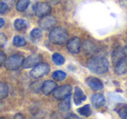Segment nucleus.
<instances>
[{
    "instance_id": "f257e3e1",
    "label": "nucleus",
    "mask_w": 127,
    "mask_h": 119,
    "mask_svg": "<svg viewBox=\"0 0 127 119\" xmlns=\"http://www.w3.org/2000/svg\"><path fill=\"white\" fill-rule=\"evenodd\" d=\"M86 65L91 71L96 74H104L109 70V62L104 57H93L88 60Z\"/></svg>"
},
{
    "instance_id": "f03ea898",
    "label": "nucleus",
    "mask_w": 127,
    "mask_h": 119,
    "mask_svg": "<svg viewBox=\"0 0 127 119\" xmlns=\"http://www.w3.org/2000/svg\"><path fill=\"white\" fill-rule=\"evenodd\" d=\"M69 34L66 29L63 27H54L49 34V40L54 44H64L67 43Z\"/></svg>"
},
{
    "instance_id": "7ed1b4c3",
    "label": "nucleus",
    "mask_w": 127,
    "mask_h": 119,
    "mask_svg": "<svg viewBox=\"0 0 127 119\" xmlns=\"http://www.w3.org/2000/svg\"><path fill=\"white\" fill-rule=\"evenodd\" d=\"M24 61H25V58L23 55L13 54L8 58H6L4 62V67L8 70H16L23 65Z\"/></svg>"
},
{
    "instance_id": "20e7f679",
    "label": "nucleus",
    "mask_w": 127,
    "mask_h": 119,
    "mask_svg": "<svg viewBox=\"0 0 127 119\" xmlns=\"http://www.w3.org/2000/svg\"><path fill=\"white\" fill-rule=\"evenodd\" d=\"M50 70H51V68H50V65L48 63H40L37 65H36L35 67H33V69L31 70L30 75L33 78L37 79L47 75L50 72Z\"/></svg>"
},
{
    "instance_id": "39448f33",
    "label": "nucleus",
    "mask_w": 127,
    "mask_h": 119,
    "mask_svg": "<svg viewBox=\"0 0 127 119\" xmlns=\"http://www.w3.org/2000/svg\"><path fill=\"white\" fill-rule=\"evenodd\" d=\"M71 91H72V87L69 84H64L60 87H58L54 91H53V96L56 99L63 100L66 97L71 96Z\"/></svg>"
},
{
    "instance_id": "423d86ee",
    "label": "nucleus",
    "mask_w": 127,
    "mask_h": 119,
    "mask_svg": "<svg viewBox=\"0 0 127 119\" xmlns=\"http://www.w3.org/2000/svg\"><path fill=\"white\" fill-rule=\"evenodd\" d=\"M51 11V7L49 3L45 2H37L34 5V12L35 15L38 18H43L44 16L50 15Z\"/></svg>"
},
{
    "instance_id": "0eeeda50",
    "label": "nucleus",
    "mask_w": 127,
    "mask_h": 119,
    "mask_svg": "<svg viewBox=\"0 0 127 119\" xmlns=\"http://www.w3.org/2000/svg\"><path fill=\"white\" fill-rule=\"evenodd\" d=\"M56 25H57L56 18L53 16H51V15H47V16L40 18V19L38 21L39 27L44 30H52L54 27H56Z\"/></svg>"
},
{
    "instance_id": "6e6552de",
    "label": "nucleus",
    "mask_w": 127,
    "mask_h": 119,
    "mask_svg": "<svg viewBox=\"0 0 127 119\" xmlns=\"http://www.w3.org/2000/svg\"><path fill=\"white\" fill-rule=\"evenodd\" d=\"M43 58L41 55L39 54H32L25 59L23 63V68L24 69H29V68H33L36 65L41 63Z\"/></svg>"
},
{
    "instance_id": "1a4fd4ad",
    "label": "nucleus",
    "mask_w": 127,
    "mask_h": 119,
    "mask_svg": "<svg viewBox=\"0 0 127 119\" xmlns=\"http://www.w3.org/2000/svg\"><path fill=\"white\" fill-rule=\"evenodd\" d=\"M66 48L71 54H78L81 49V41L78 37H74L67 41Z\"/></svg>"
},
{
    "instance_id": "9d476101",
    "label": "nucleus",
    "mask_w": 127,
    "mask_h": 119,
    "mask_svg": "<svg viewBox=\"0 0 127 119\" xmlns=\"http://www.w3.org/2000/svg\"><path fill=\"white\" fill-rule=\"evenodd\" d=\"M127 57V54L125 52V49L122 47H117L113 50L112 54H111V61H112V64L116 65L118 63H119L122 59L125 58Z\"/></svg>"
},
{
    "instance_id": "9b49d317",
    "label": "nucleus",
    "mask_w": 127,
    "mask_h": 119,
    "mask_svg": "<svg viewBox=\"0 0 127 119\" xmlns=\"http://www.w3.org/2000/svg\"><path fill=\"white\" fill-rule=\"evenodd\" d=\"M58 87V84H57V83L53 82V81H51V80H46L42 84L41 91H42L43 94L45 95V96H49V95L51 94Z\"/></svg>"
},
{
    "instance_id": "f8f14e48",
    "label": "nucleus",
    "mask_w": 127,
    "mask_h": 119,
    "mask_svg": "<svg viewBox=\"0 0 127 119\" xmlns=\"http://www.w3.org/2000/svg\"><path fill=\"white\" fill-rule=\"evenodd\" d=\"M86 84H88V86L93 90H101L104 88V84L100 79L94 77H87L86 79Z\"/></svg>"
},
{
    "instance_id": "ddd939ff",
    "label": "nucleus",
    "mask_w": 127,
    "mask_h": 119,
    "mask_svg": "<svg viewBox=\"0 0 127 119\" xmlns=\"http://www.w3.org/2000/svg\"><path fill=\"white\" fill-rule=\"evenodd\" d=\"M92 103L95 108L98 109L103 107L105 104V97L103 94H94L92 95Z\"/></svg>"
},
{
    "instance_id": "4468645a",
    "label": "nucleus",
    "mask_w": 127,
    "mask_h": 119,
    "mask_svg": "<svg viewBox=\"0 0 127 119\" xmlns=\"http://www.w3.org/2000/svg\"><path fill=\"white\" fill-rule=\"evenodd\" d=\"M114 67H115L114 68L115 73H116L117 75L122 76V75L126 74L127 73V58L122 59L121 61L117 63Z\"/></svg>"
},
{
    "instance_id": "2eb2a0df",
    "label": "nucleus",
    "mask_w": 127,
    "mask_h": 119,
    "mask_svg": "<svg viewBox=\"0 0 127 119\" xmlns=\"http://www.w3.org/2000/svg\"><path fill=\"white\" fill-rule=\"evenodd\" d=\"M73 99H74V103L76 105H79L83 103L84 101L86 100V96L85 93L83 92L79 87H76L74 90V96H73Z\"/></svg>"
},
{
    "instance_id": "dca6fc26",
    "label": "nucleus",
    "mask_w": 127,
    "mask_h": 119,
    "mask_svg": "<svg viewBox=\"0 0 127 119\" xmlns=\"http://www.w3.org/2000/svg\"><path fill=\"white\" fill-rule=\"evenodd\" d=\"M84 50L89 54H95L98 51V47L92 41L86 40L85 42H84Z\"/></svg>"
},
{
    "instance_id": "f3484780",
    "label": "nucleus",
    "mask_w": 127,
    "mask_h": 119,
    "mask_svg": "<svg viewBox=\"0 0 127 119\" xmlns=\"http://www.w3.org/2000/svg\"><path fill=\"white\" fill-rule=\"evenodd\" d=\"M29 27V23L23 18H18L14 22V28L18 31H25Z\"/></svg>"
},
{
    "instance_id": "a211bd4d",
    "label": "nucleus",
    "mask_w": 127,
    "mask_h": 119,
    "mask_svg": "<svg viewBox=\"0 0 127 119\" xmlns=\"http://www.w3.org/2000/svg\"><path fill=\"white\" fill-rule=\"evenodd\" d=\"M115 110L117 111V113L119 116L120 118L127 119V105L126 104L119 103L118 104V106L116 107Z\"/></svg>"
},
{
    "instance_id": "6ab92c4d",
    "label": "nucleus",
    "mask_w": 127,
    "mask_h": 119,
    "mask_svg": "<svg viewBox=\"0 0 127 119\" xmlns=\"http://www.w3.org/2000/svg\"><path fill=\"white\" fill-rule=\"evenodd\" d=\"M58 109L63 112H66L70 110V109H71V98H70V96L61 100V102L58 103Z\"/></svg>"
},
{
    "instance_id": "aec40b11",
    "label": "nucleus",
    "mask_w": 127,
    "mask_h": 119,
    "mask_svg": "<svg viewBox=\"0 0 127 119\" xmlns=\"http://www.w3.org/2000/svg\"><path fill=\"white\" fill-rule=\"evenodd\" d=\"M29 4L30 0H18L16 4V9L18 11H25L28 7Z\"/></svg>"
},
{
    "instance_id": "412c9836",
    "label": "nucleus",
    "mask_w": 127,
    "mask_h": 119,
    "mask_svg": "<svg viewBox=\"0 0 127 119\" xmlns=\"http://www.w3.org/2000/svg\"><path fill=\"white\" fill-rule=\"evenodd\" d=\"M9 87L5 83H0V100L4 99L8 96Z\"/></svg>"
},
{
    "instance_id": "4be33fe9",
    "label": "nucleus",
    "mask_w": 127,
    "mask_h": 119,
    "mask_svg": "<svg viewBox=\"0 0 127 119\" xmlns=\"http://www.w3.org/2000/svg\"><path fill=\"white\" fill-rule=\"evenodd\" d=\"M13 44L16 47H23V46L26 45V40L25 37H21V36H15L13 37Z\"/></svg>"
},
{
    "instance_id": "5701e85b",
    "label": "nucleus",
    "mask_w": 127,
    "mask_h": 119,
    "mask_svg": "<svg viewBox=\"0 0 127 119\" xmlns=\"http://www.w3.org/2000/svg\"><path fill=\"white\" fill-rule=\"evenodd\" d=\"M78 112L80 115L84 116L85 117H88L92 115V110H91V106L90 104H86L85 106L81 107L78 110Z\"/></svg>"
},
{
    "instance_id": "b1692460",
    "label": "nucleus",
    "mask_w": 127,
    "mask_h": 119,
    "mask_svg": "<svg viewBox=\"0 0 127 119\" xmlns=\"http://www.w3.org/2000/svg\"><path fill=\"white\" fill-rule=\"evenodd\" d=\"M52 61L55 64L62 65L64 63L65 60H64V58L61 54H59V53H54V54L52 55Z\"/></svg>"
},
{
    "instance_id": "393cba45",
    "label": "nucleus",
    "mask_w": 127,
    "mask_h": 119,
    "mask_svg": "<svg viewBox=\"0 0 127 119\" xmlns=\"http://www.w3.org/2000/svg\"><path fill=\"white\" fill-rule=\"evenodd\" d=\"M66 73L63 70H56L52 73V78L57 81H63L65 79Z\"/></svg>"
},
{
    "instance_id": "a878e982",
    "label": "nucleus",
    "mask_w": 127,
    "mask_h": 119,
    "mask_svg": "<svg viewBox=\"0 0 127 119\" xmlns=\"http://www.w3.org/2000/svg\"><path fill=\"white\" fill-rule=\"evenodd\" d=\"M43 34H42V30L40 29H37V28H35L32 30L31 32V37L32 38H33L34 40H38L42 37Z\"/></svg>"
},
{
    "instance_id": "bb28decb",
    "label": "nucleus",
    "mask_w": 127,
    "mask_h": 119,
    "mask_svg": "<svg viewBox=\"0 0 127 119\" xmlns=\"http://www.w3.org/2000/svg\"><path fill=\"white\" fill-rule=\"evenodd\" d=\"M10 8L8 7V5L6 4H4V2L0 1V14H4L7 11H9Z\"/></svg>"
},
{
    "instance_id": "cd10ccee",
    "label": "nucleus",
    "mask_w": 127,
    "mask_h": 119,
    "mask_svg": "<svg viewBox=\"0 0 127 119\" xmlns=\"http://www.w3.org/2000/svg\"><path fill=\"white\" fill-rule=\"evenodd\" d=\"M6 41H7V38L5 35L4 33H0V48L4 47V44H6Z\"/></svg>"
},
{
    "instance_id": "c85d7f7f",
    "label": "nucleus",
    "mask_w": 127,
    "mask_h": 119,
    "mask_svg": "<svg viewBox=\"0 0 127 119\" xmlns=\"http://www.w3.org/2000/svg\"><path fill=\"white\" fill-rule=\"evenodd\" d=\"M6 60V55L5 53L3 51L0 50V67L2 66L3 64H4V62Z\"/></svg>"
},
{
    "instance_id": "c756f323",
    "label": "nucleus",
    "mask_w": 127,
    "mask_h": 119,
    "mask_svg": "<svg viewBox=\"0 0 127 119\" xmlns=\"http://www.w3.org/2000/svg\"><path fill=\"white\" fill-rule=\"evenodd\" d=\"M0 1H2V2H4V4H7L8 7H9L10 9H11L15 4V0H0Z\"/></svg>"
},
{
    "instance_id": "7c9ffc66",
    "label": "nucleus",
    "mask_w": 127,
    "mask_h": 119,
    "mask_svg": "<svg viewBox=\"0 0 127 119\" xmlns=\"http://www.w3.org/2000/svg\"><path fill=\"white\" fill-rule=\"evenodd\" d=\"M64 119H83V118H81V117H78V116L75 115V114H70V115H68Z\"/></svg>"
},
{
    "instance_id": "2f4dec72",
    "label": "nucleus",
    "mask_w": 127,
    "mask_h": 119,
    "mask_svg": "<svg viewBox=\"0 0 127 119\" xmlns=\"http://www.w3.org/2000/svg\"><path fill=\"white\" fill-rule=\"evenodd\" d=\"M13 119H26V118H25V117L23 115V114L18 113L15 115V117H13Z\"/></svg>"
},
{
    "instance_id": "473e14b6",
    "label": "nucleus",
    "mask_w": 127,
    "mask_h": 119,
    "mask_svg": "<svg viewBox=\"0 0 127 119\" xmlns=\"http://www.w3.org/2000/svg\"><path fill=\"white\" fill-rule=\"evenodd\" d=\"M47 1L49 2L50 4H53V5H55V4H59L62 0H47Z\"/></svg>"
},
{
    "instance_id": "72a5a7b5",
    "label": "nucleus",
    "mask_w": 127,
    "mask_h": 119,
    "mask_svg": "<svg viewBox=\"0 0 127 119\" xmlns=\"http://www.w3.org/2000/svg\"><path fill=\"white\" fill-rule=\"evenodd\" d=\"M4 24H5V22H4V20L3 19V18H0V28H2V27L4 25Z\"/></svg>"
},
{
    "instance_id": "f704fd0d",
    "label": "nucleus",
    "mask_w": 127,
    "mask_h": 119,
    "mask_svg": "<svg viewBox=\"0 0 127 119\" xmlns=\"http://www.w3.org/2000/svg\"><path fill=\"white\" fill-rule=\"evenodd\" d=\"M125 52H126V54H127V46L125 48Z\"/></svg>"
},
{
    "instance_id": "c9c22d12",
    "label": "nucleus",
    "mask_w": 127,
    "mask_h": 119,
    "mask_svg": "<svg viewBox=\"0 0 127 119\" xmlns=\"http://www.w3.org/2000/svg\"><path fill=\"white\" fill-rule=\"evenodd\" d=\"M0 119H5L4 117H0Z\"/></svg>"
}]
</instances>
